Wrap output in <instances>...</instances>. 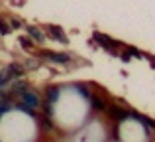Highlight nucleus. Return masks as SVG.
Returning <instances> with one entry per match:
<instances>
[{
	"instance_id": "nucleus-1",
	"label": "nucleus",
	"mask_w": 155,
	"mask_h": 142,
	"mask_svg": "<svg viewBox=\"0 0 155 142\" xmlns=\"http://www.w3.org/2000/svg\"><path fill=\"white\" fill-rule=\"evenodd\" d=\"M22 101L20 103L22 105H26V107H30V109H35L39 105V99H38V95H35L34 91H26V93H22Z\"/></svg>"
},
{
	"instance_id": "nucleus-2",
	"label": "nucleus",
	"mask_w": 155,
	"mask_h": 142,
	"mask_svg": "<svg viewBox=\"0 0 155 142\" xmlns=\"http://www.w3.org/2000/svg\"><path fill=\"white\" fill-rule=\"evenodd\" d=\"M45 55L47 59H51V61H55V63H69L71 61V57L69 55H65V54H53V51H45Z\"/></svg>"
},
{
	"instance_id": "nucleus-3",
	"label": "nucleus",
	"mask_w": 155,
	"mask_h": 142,
	"mask_svg": "<svg viewBox=\"0 0 155 142\" xmlns=\"http://www.w3.org/2000/svg\"><path fill=\"white\" fill-rule=\"evenodd\" d=\"M108 113L114 116V119H118V120L128 119V116H130V113L126 111V109H122V107H110V109H108Z\"/></svg>"
},
{
	"instance_id": "nucleus-4",
	"label": "nucleus",
	"mask_w": 155,
	"mask_h": 142,
	"mask_svg": "<svg viewBox=\"0 0 155 142\" xmlns=\"http://www.w3.org/2000/svg\"><path fill=\"white\" fill-rule=\"evenodd\" d=\"M8 77H14V79H18V77H22L24 75V67L22 65H18V63H14V65H10L8 67Z\"/></svg>"
},
{
	"instance_id": "nucleus-5",
	"label": "nucleus",
	"mask_w": 155,
	"mask_h": 142,
	"mask_svg": "<svg viewBox=\"0 0 155 142\" xmlns=\"http://www.w3.org/2000/svg\"><path fill=\"white\" fill-rule=\"evenodd\" d=\"M28 34H30L35 42H43V38H45V36L41 34V30H39V28H35V26H28Z\"/></svg>"
},
{
	"instance_id": "nucleus-6",
	"label": "nucleus",
	"mask_w": 155,
	"mask_h": 142,
	"mask_svg": "<svg viewBox=\"0 0 155 142\" xmlns=\"http://www.w3.org/2000/svg\"><path fill=\"white\" fill-rule=\"evenodd\" d=\"M130 115H132V116H134V119H137V120H141V123H143V124H145V128H147V130H151V128H153V123H151V120H149V119H145V116H143V115H137V113H130Z\"/></svg>"
},
{
	"instance_id": "nucleus-7",
	"label": "nucleus",
	"mask_w": 155,
	"mask_h": 142,
	"mask_svg": "<svg viewBox=\"0 0 155 142\" xmlns=\"http://www.w3.org/2000/svg\"><path fill=\"white\" fill-rule=\"evenodd\" d=\"M49 30H51V36H53L55 40H61V42H67V38H65L63 30H59V28H55V26H49Z\"/></svg>"
},
{
	"instance_id": "nucleus-8",
	"label": "nucleus",
	"mask_w": 155,
	"mask_h": 142,
	"mask_svg": "<svg viewBox=\"0 0 155 142\" xmlns=\"http://www.w3.org/2000/svg\"><path fill=\"white\" fill-rule=\"evenodd\" d=\"M28 89H26V83H24V81H18V83H14L12 85V93H20V95H22V93H26Z\"/></svg>"
},
{
	"instance_id": "nucleus-9",
	"label": "nucleus",
	"mask_w": 155,
	"mask_h": 142,
	"mask_svg": "<svg viewBox=\"0 0 155 142\" xmlns=\"http://www.w3.org/2000/svg\"><path fill=\"white\" fill-rule=\"evenodd\" d=\"M91 103H92V107H94L96 111H104V109H106V107H104V103H102L100 99H96V97H92Z\"/></svg>"
},
{
	"instance_id": "nucleus-10",
	"label": "nucleus",
	"mask_w": 155,
	"mask_h": 142,
	"mask_svg": "<svg viewBox=\"0 0 155 142\" xmlns=\"http://www.w3.org/2000/svg\"><path fill=\"white\" fill-rule=\"evenodd\" d=\"M57 93H59V91H57L55 87L47 91V99H49V103H55V101H57Z\"/></svg>"
},
{
	"instance_id": "nucleus-11",
	"label": "nucleus",
	"mask_w": 155,
	"mask_h": 142,
	"mask_svg": "<svg viewBox=\"0 0 155 142\" xmlns=\"http://www.w3.org/2000/svg\"><path fill=\"white\" fill-rule=\"evenodd\" d=\"M18 109H20V111H22V113H26V115H30V116H34V115H35V111H34V109L26 107V105H22V103L18 105Z\"/></svg>"
},
{
	"instance_id": "nucleus-12",
	"label": "nucleus",
	"mask_w": 155,
	"mask_h": 142,
	"mask_svg": "<svg viewBox=\"0 0 155 142\" xmlns=\"http://www.w3.org/2000/svg\"><path fill=\"white\" fill-rule=\"evenodd\" d=\"M94 40H96V42H100L102 46H106V50H108V43H110L108 38H104V36H100V34H94Z\"/></svg>"
},
{
	"instance_id": "nucleus-13",
	"label": "nucleus",
	"mask_w": 155,
	"mask_h": 142,
	"mask_svg": "<svg viewBox=\"0 0 155 142\" xmlns=\"http://www.w3.org/2000/svg\"><path fill=\"white\" fill-rule=\"evenodd\" d=\"M0 34H2V36L10 34V28H8L6 24H4V20H2V18H0Z\"/></svg>"
},
{
	"instance_id": "nucleus-14",
	"label": "nucleus",
	"mask_w": 155,
	"mask_h": 142,
	"mask_svg": "<svg viewBox=\"0 0 155 142\" xmlns=\"http://www.w3.org/2000/svg\"><path fill=\"white\" fill-rule=\"evenodd\" d=\"M8 111H10V105L8 103H0V116H2L4 113H8Z\"/></svg>"
},
{
	"instance_id": "nucleus-15",
	"label": "nucleus",
	"mask_w": 155,
	"mask_h": 142,
	"mask_svg": "<svg viewBox=\"0 0 155 142\" xmlns=\"http://www.w3.org/2000/svg\"><path fill=\"white\" fill-rule=\"evenodd\" d=\"M128 51H130V54L134 55V57H141V54H140V51H136L134 47H128Z\"/></svg>"
},
{
	"instance_id": "nucleus-16",
	"label": "nucleus",
	"mask_w": 155,
	"mask_h": 142,
	"mask_svg": "<svg viewBox=\"0 0 155 142\" xmlns=\"http://www.w3.org/2000/svg\"><path fill=\"white\" fill-rule=\"evenodd\" d=\"M43 128H45V130H51V128H53L51 120H43Z\"/></svg>"
}]
</instances>
